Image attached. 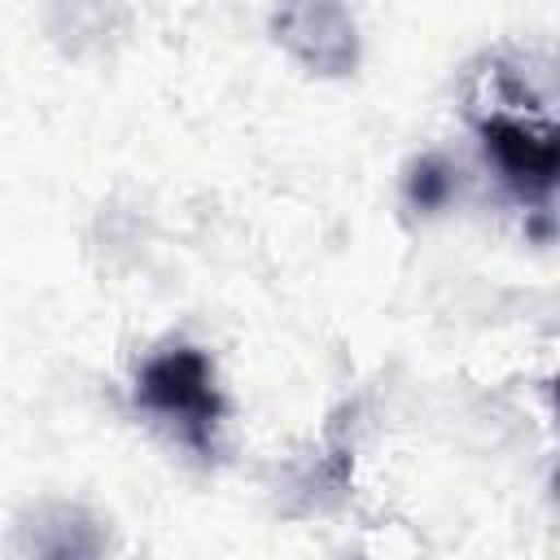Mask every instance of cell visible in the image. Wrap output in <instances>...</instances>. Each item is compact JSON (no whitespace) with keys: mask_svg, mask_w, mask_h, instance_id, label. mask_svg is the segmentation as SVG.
I'll return each mask as SVG.
<instances>
[{"mask_svg":"<svg viewBox=\"0 0 560 560\" xmlns=\"http://www.w3.org/2000/svg\"><path fill=\"white\" fill-rule=\"evenodd\" d=\"M131 398H136V407L144 416L166 424L192 455H201V459L214 455L228 402L219 394L214 363H210V354L201 346L171 341V346L153 350L136 372Z\"/></svg>","mask_w":560,"mask_h":560,"instance_id":"6da1fadb","label":"cell"},{"mask_svg":"<svg viewBox=\"0 0 560 560\" xmlns=\"http://www.w3.org/2000/svg\"><path fill=\"white\" fill-rule=\"evenodd\" d=\"M477 136L486 158L494 162L503 188L516 201L547 206L560 175V140L551 118H529L512 109H490L477 118Z\"/></svg>","mask_w":560,"mask_h":560,"instance_id":"7a4b0ae2","label":"cell"},{"mask_svg":"<svg viewBox=\"0 0 560 560\" xmlns=\"http://www.w3.org/2000/svg\"><path fill=\"white\" fill-rule=\"evenodd\" d=\"M271 35L276 44L311 74L319 79H341L359 66V26L354 13L337 0H302V4H280L271 13Z\"/></svg>","mask_w":560,"mask_h":560,"instance_id":"3957f363","label":"cell"},{"mask_svg":"<svg viewBox=\"0 0 560 560\" xmlns=\"http://www.w3.org/2000/svg\"><path fill=\"white\" fill-rule=\"evenodd\" d=\"M18 542L31 560H105L109 534L83 503L44 499L18 521Z\"/></svg>","mask_w":560,"mask_h":560,"instance_id":"277c9868","label":"cell"},{"mask_svg":"<svg viewBox=\"0 0 560 560\" xmlns=\"http://www.w3.org/2000/svg\"><path fill=\"white\" fill-rule=\"evenodd\" d=\"M402 192H407V206L420 210V214L442 210V206L451 201V192H455V171H451V162L438 158V153L411 158V166H407V175H402Z\"/></svg>","mask_w":560,"mask_h":560,"instance_id":"5b68a950","label":"cell"}]
</instances>
